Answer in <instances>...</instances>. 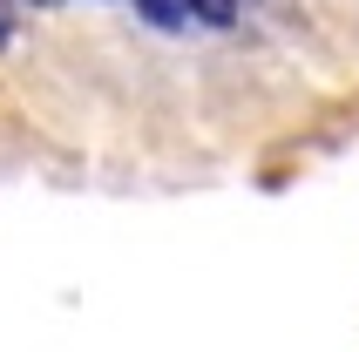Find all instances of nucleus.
<instances>
[{
	"mask_svg": "<svg viewBox=\"0 0 359 352\" xmlns=\"http://www.w3.org/2000/svg\"><path fill=\"white\" fill-rule=\"evenodd\" d=\"M7 34H14V7H0V48H7Z\"/></svg>",
	"mask_w": 359,
	"mask_h": 352,
	"instance_id": "2",
	"label": "nucleus"
},
{
	"mask_svg": "<svg viewBox=\"0 0 359 352\" xmlns=\"http://www.w3.org/2000/svg\"><path fill=\"white\" fill-rule=\"evenodd\" d=\"M177 7H183V20H190V27H231L244 0H177Z\"/></svg>",
	"mask_w": 359,
	"mask_h": 352,
	"instance_id": "1",
	"label": "nucleus"
},
{
	"mask_svg": "<svg viewBox=\"0 0 359 352\" xmlns=\"http://www.w3.org/2000/svg\"><path fill=\"white\" fill-rule=\"evenodd\" d=\"M34 7H55V0H34Z\"/></svg>",
	"mask_w": 359,
	"mask_h": 352,
	"instance_id": "3",
	"label": "nucleus"
}]
</instances>
